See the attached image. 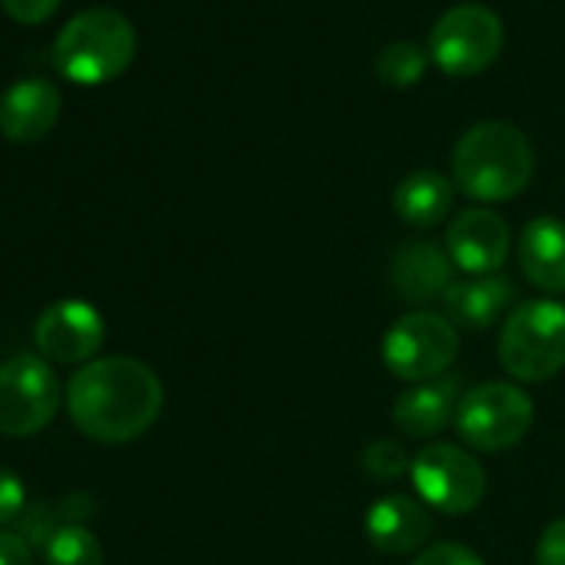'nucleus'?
Wrapping results in <instances>:
<instances>
[{
  "instance_id": "412c9836",
  "label": "nucleus",
  "mask_w": 565,
  "mask_h": 565,
  "mask_svg": "<svg viewBox=\"0 0 565 565\" xmlns=\"http://www.w3.org/2000/svg\"><path fill=\"white\" fill-rule=\"evenodd\" d=\"M360 466L366 476L373 479H383V482H393L399 479L413 462H409V452L396 443V439H376L363 449L360 456Z\"/></svg>"
},
{
  "instance_id": "dca6fc26",
  "label": "nucleus",
  "mask_w": 565,
  "mask_h": 565,
  "mask_svg": "<svg viewBox=\"0 0 565 565\" xmlns=\"http://www.w3.org/2000/svg\"><path fill=\"white\" fill-rule=\"evenodd\" d=\"M519 266L535 290L548 297L565 294V220H529L519 236Z\"/></svg>"
},
{
  "instance_id": "20e7f679",
  "label": "nucleus",
  "mask_w": 565,
  "mask_h": 565,
  "mask_svg": "<svg viewBox=\"0 0 565 565\" xmlns=\"http://www.w3.org/2000/svg\"><path fill=\"white\" fill-rule=\"evenodd\" d=\"M499 363L515 383H545L565 370V307L555 300L519 303L499 333Z\"/></svg>"
},
{
  "instance_id": "a878e982",
  "label": "nucleus",
  "mask_w": 565,
  "mask_h": 565,
  "mask_svg": "<svg viewBox=\"0 0 565 565\" xmlns=\"http://www.w3.org/2000/svg\"><path fill=\"white\" fill-rule=\"evenodd\" d=\"M0 4L21 24H44L47 18H54L61 0H0Z\"/></svg>"
},
{
  "instance_id": "2eb2a0df",
  "label": "nucleus",
  "mask_w": 565,
  "mask_h": 565,
  "mask_svg": "<svg viewBox=\"0 0 565 565\" xmlns=\"http://www.w3.org/2000/svg\"><path fill=\"white\" fill-rule=\"evenodd\" d=\"M459 399H462V386L449 373L426 380V383H413L393 403V423L403 436H413V439L436 436L449 423H456Z\"/></svg>"
},
{
  "instance_id": "39448f33",
  "label": "nucleus",
  "mask_w": 565,
  "mask_h": 565,
  "mask_svg": "<svg viewBox=\"0 0 565 565\" xmlns=\"http://www.w3.org/2000/svg\"><path fill=\"white\" fill-rule=\"evenodd\" d=\"M535 423L529 393L515 383L492 380L462 393L456 409L459 439L479 452H502L519 446Z\"/></svg>"
},
{
  "instance_id": "7ed1b4c3",
  "label": "nucleus",
  "mask_w": 565,
  "mask_h": 565,
  "mask_svg": "<svg viewBox=\"0 0 565 565\" xmlns=\"http://www.w3.org/2000/svg\"><path fill=\"white\" fill-rule=\"evenodd\" d=\"M137 54V31L134 24L110 8H90L74 14L54 47L51 61L74 84H107L120 77Z\"/></svg>"
},
{
  "instance_id": "1a4fd4ad",
  "label": "nucleus",
  "mask_w": 565,
  "mask_h": 565,
  "mask_svg": "<svg viewBox=\"0 0 565 565\" xmlns=\"http://www.w3.org/2000/svg\"><path fill=\"white\" fill-rule=\"evenodd\" d=\"M409 472H413L419 499L429 509H439L446 515H466L486 495L482 462L456 443L426 446L423 452H416Z\"/></svg>"
},
{
  "instance_id": "6ab92c4d",
  "label": "nucleus",
  "mask_w": 565,
  "mask_h": 565,
  "mask_svg": "<svg viewBox=\"0 0 565 565\" xmlns=\"http://www.w3.org/2000/svg\"><path fill=\"white\" fill-rule=\"evenodd\" d=\"M47 565H104V548L97 535L77 522H64L44 545Z\"/></svg>"
},
{
  "instance_id": "f8f14e48",
  "label": "nucleus",
  "mask_w": 565,
  "mask_h": 565,
  "mask_svg": "<svg viewBox=\"0 0 565 565\" xmlns=\"http://www.w3.org/2000/svg\"><path fill=\"white\" fill-rule=\"evenodd\" d=\"M390 282L403 303L426 310L436 300L443 303L446 290L452 287V259L429 239H409L393 249Z\"/></svg>"
},
{
  "instance_id": "0eeeda50",
  "label": "nucleus",
  "mask_w": 565,
  "mask_h": 565,
  "mask_svg": "<svg viewBox=\"0 0 565 565\" xmlns=\"http://www.w3.org/2000/svg\"><path fill=\"white\" fill-rule=\"evenodd\" d=\"M459 353V330L446 313L413 310L399 317L383 340V363L403 383L446 376Z\"/></svg>"
},
{
  "instance_id": "a211bd4d",
  "label": "nucleus",
  "mask_w": 565,
  "mask_h": 565,
  "mask_svg": "<svg viewBox=\"0 0 565 565\" xmlns=\"http://www.w3.org/2000/svg\"><path fill=\"white\" fill-rule=\"evenodd\" d=\"M452 196H456V183L449 177H443L439 170H413L409 177L399 180L393 193V206L399 220H406L409 226L429 230L449 216Z\"/></svg>"
},
{
  "instance_id": "ddd939ff",
  "label": "nucleus",
  "mask_w": 565,
  "mask_h": 565,
  "mask_svg": "<svg viewBox=\"0 0 565 565\" xmlns=\"http://www.w3.org/2000/svg\"><path fill=\"white\" fill-rule=\"evenodd\" d=\"M61 90L44 77L18 81L0 97V134L14 143L44 140L61 120Z\"/></svg>"
},
{
  "instance_id": "aec40b11",
  "label": "nucleus",
  "mask_w": 565,
  "mask_h": 565,
  "mask_svg": "<svg viewBox=\"0 0 565 565\" xmlns=\"http://www.w3.org/2000/svg\"><path fill=\"white\" fill-rule=\"evenodd\" d=\"M426 64H429V54L419 44H413V41H393V44H386L380 51L376 74L390 87H409V84H416L423 77Z\"/></svg>"
},
{
  "instance_id": "4468645a",
  "label": "nucleus",
  "mask_w": 565,
  "mask_h": 565,
  "mask_svg": "<svg viewBox=\"0 0 565 565\" xmlns=\"http://www.w3.org/2000/svg\"><path fill=\"white\" fill-rule=\"evenodd\" d=\"M366 535L386 555H409L433 535V515L423 499L406 492L383 495L366 512Z\"/></svg>"
},
{
  "instance_id": "4be33fe9",
  "label": "nucleus",
  "mask_w": 565,
  "mask_h": 565,
  "mask_svg": "<svg viewBox=\"0 0 565 565\" xmlns=\"http://www.w3.org/2000/svg\"><path fill=\"white\" fill-rule=\"evenodd\" d=\"M64 522H57L54 519V509L51 505H31V509H24V515L18 519V532L31 542V548H41L44 552V545L51 542V535L61 529Z\"/></svg>"
},
{
  "instance_id": "b1692460",
  "label": "nucleus",
  "mask_w": 565,
  "mask_h": 565,
  "mask_svg": "<svg viewBox=\"0 0 565 565\" xmlns=\"http://www.w3.org/2000/svg\"><path fill=\"white\" fill-rule=\"evenodd\" d=\"M413 565H486L469 545H459V542H433L426 545Z\"/></svg>"
},
{
  "instance_id": "bb28decb",
  "label": "nucleus",
  "mask_w": 565,
  "mask_h": 565,
  "mask_svg": "<svg viewBox=\"0 0 565 565\" xmlns=\"http://www.w3.org/2000/svg\"><path fill=\"white\" fill-rule=\"evenodd\" d=\"M0 565H34V548L21 532L0 529Z\"/></svg>"
},
{
  "instance_id": "423d86ee",
  "label": "nucleus",
  "mask_w": 565,
  "mask_h": 565,
  "mask_svg": "<svg viewBox=\"0 0 565 565\" xmlns=\"http://www.w3.org/2000/svg\"><path fill=\"white\" fill-rule=\"evenodd\" d=\"M61 403L64 386L44 356L18 353L0 363V436H38L54 423Z\"/></svg>"
},
{
  "instance_id": "6e6552de",
  "label": "nucleus",
  "mask_w": 565,
  "mask_h": 565,
  "mask_svg": "<svg viewBox=\"0 0 565 565\" xmlns=\"http://www.w3.org/2000/svg\"><path fill=\"white\" fill-rule=\"evenodd\" d=\"M502 21L486 4H456L429 31V57L456 77L486 71L502 51Z\"/></svg>"
},
{
  "instance_id": "5701e85b",
  "label": "nucleus",
  "mask_w": 565,
  "mask_h": 565,
  "mask_svg": "<svg viewBox=\"0 0 565 565\" xmlns=\"http://www.w3.org/2000/svg\"><path fill=\"white\" fill-rule=\"evenodd\" d=\"M28 509V492L24 479L11 469H0V529L8 522H18Z\"/></svg>"
},
{
  "instance_id": "f3484780",
  "label": "nucleus",
  "mask_w": 565,
  "mask_h": 565,
  "mask_svg": "<svg viewBox=\"0 0 565 565\" xmlns=\"http://www.w3.org/2000/svg\"><path fill=\"white\" fill-rule=\"evenodd\" d=\"M512 300H515V282L505 279L502 273H489V276L452 279V287L443 297V310L456 327L486 330L489 323L505 317Z\"/></svg>"
},
{
  "instance_id": "393cba45",
  "label": "nucleus",
  "mask_w": 565,
  "mask_h": 565,
  "mask_svg": "<svg viewBox=\"0 0 565 565\" xmlns=\"http://www.w3.org/2000/svg\"><path fill=\"white\" fill-rule=\"evenodd\" d=\"M535 565H565V515L548 522L535 545Z\"/></svg>"
},
{
  "instance_id": "9d476101",
  "label": "nucleus",
  "mask_w": 565,
  "mask_h": 565,
  "mask_svg": "<svg viewBox=\"0 0 565 565\" xmlns=\"http://www.w3.org/2000/svg\"><path fill=\"white\" fill-rule=\"evenodd\" d=\"M104 317L84 300H61L47 307L34 327L38 356L51 363H87L104 347Z\"/></svg>"
},
{
  "instance_id": "f257e3e1",
  "label": "nucleus",
  "mask_w": 565,
  "mask_h": 565,
  "mask_svg": "<svg viewBox=\"0 0 565 565\" xmlns=\"http://www.w3.org/2000/svg\"><path fill=\"white\" fill-rule=\"evenodd\" d=\"M67 409L84 436L110 446L130 443L160 419L163 383L134 356H100L71 376Z\"/></svg>"
},
{
  "instance_id": "9b49d317",
  "label": "nucleus",
  "mask_w": 565,
  "mask_h": 565,
  "mask_svg": "<svg viewBox=\"0 0 565 565\" xmlns=\"http://www.w3.org/2000/svg\"><path fill=\"white\" fill-rule=\"evenodd\" d=\"M512 230L509 223L486 206H472L456 213V220L446 230V253L452 266H459L466 276H489L499 273L509 259Z\"/></svg>"
},
{
  "instance_id": "f03ea898",
  "label": "nucleus",
  "mask_w": 565,
  "mask_h": 565,
  "mask_svg": "<svg viewBox=\"0 0 565 565\" xmlns=\"http://www.w3.org/2000/svg\"><path fill=\"white\" fill-rule=\"evenodd\" d=\"M535 170L529 137L505 120L472 124L452 147L456 186L482 203H502L519 196Z\"/></svg>"
}]
</instances>
